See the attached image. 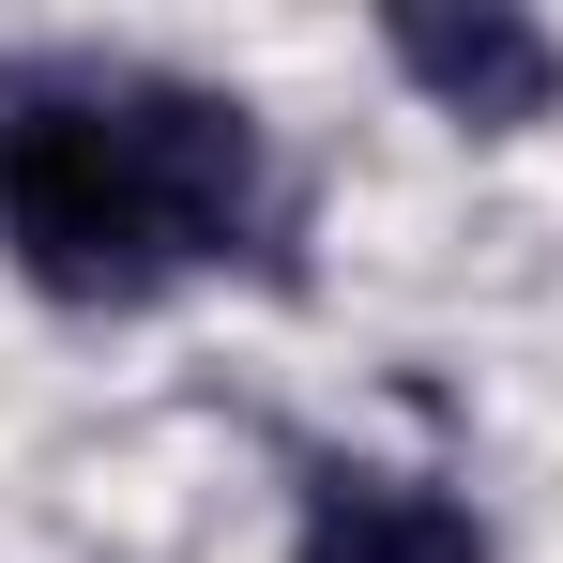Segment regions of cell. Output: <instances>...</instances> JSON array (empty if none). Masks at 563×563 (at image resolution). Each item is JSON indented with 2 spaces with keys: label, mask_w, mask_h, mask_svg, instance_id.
Listing matches in <instances>:
<instances>
[{
  "label": "cell",
  "mask_w": 563,
  "mask_h": 563,
  "mask_svg": "<svg viewBox=\"0 0 563 563\" xmlns=\"http://www.w3.org/2000/svg\"><path fill=\"white\" fill-rule=\"evenodd\" d=\"M275 213L260 107L198 77H0V260L77 305L137 320L184 275L244 260Z\"/></svg>",
  "instance_id": "6da1fadb"
},
{
  "label": "cell",
  "mask_w": 563,
  "mask_h": 563,
  "mask_svg": "<svg viewBox=\"0 0 563 563\" xmlns=\"http://www.w3.org/2000/svg\"><path fill=\"white\" fill-rule=\"evenodd\" d=\"M380 62L442 107L457 137H533L563 107V31L518 0H396L380 15Z\"/></svg>",
  "instance_id": "7a4b0ae2"
},
{
  "label": "cell",
  "mask_w": 563,
  "mask_h": 563,
  "mask_svg": "<svg viewBox=\"0 0 563 563\" xmlns=\"http://www.w3.org/2000/svg\"><path fill=\"white\" fill-rule=\"evenodd\" d=\"M289 563H503L442 472L396 457H289Z\"/></svg>",
  "instance_id": "3957f363"
}]
</instances>
